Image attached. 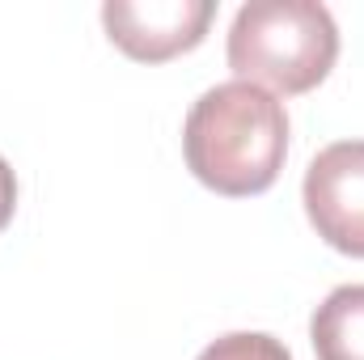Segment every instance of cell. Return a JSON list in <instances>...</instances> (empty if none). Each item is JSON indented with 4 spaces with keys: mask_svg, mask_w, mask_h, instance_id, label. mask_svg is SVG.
<instances>
[{
    "mask_svg": "<svg viewBox=\"0 0 364 360\" xmlns=\"http://www.w3.org/2000/svg\"><path fill=\"white\" fill-rule=\"evenodd\" d=\"M301 199L331 250L364 259V140L326 144L305 170Z\"/></svg>",
    "mask_w": 364,
    "mask_h": 360,
    "instance_id": "obj_3",
    "label": "cell"
},
{
    "mask_svg": "<svg viewBox=\"0 0 364 360\" xmlns=\"http://www.w3.org/2000/svg\"><path fill=\"white\" fill-rule=\"evenodd\" d=\"M216 17L212 0H106L102 26L119 51L140 64H161L199 47Z\"/></svg>",
    "mask_w": 364,
    "mask_h": 360,
    "instance_id": "obj_4",
    "label": "cell"
},
{
    "mask_svg": "<svg viewBox=\"0 0 364 360\" xmlns=\"http://www.w3.org/2000/svg\"><path fill=\"white\" fill-rule=\"evenodd\" d=\"M229 68L237 81L275 93H309L339 60V26L318 0H250L229 26Z\"/></svg>",
    "mask_w": 364,
    "mask_h": 360,
    "instance_id": "obj_2",
    "label": "cell"
},
{
    "mask_svg": "<svg viewBox=\"0 0 364 360\" xmlns=\"http://www.w3.org/2000/svg\"><path fill=\"white\" fill-rule=\"evenodd\" d=\"M191 174L216 195H263L288 157V110L272 90L225 81L199 93L182 123Z\"/></svg>",
    "mask_w": 364,
    "mask_h": 360,
    "instance_id": "obj_1",
    "label": "cell"
},
{
    "mask_svg": "<svg viewBox=\"0 0 364 360\" xmlns=\"http://www.w3.org/2000/svg\"><path fill=\"white\" fill-rule=\"evenodd\" d=\"M13 212H17V174H13V166L0 157V229L13 221Z\"/></svg>",
    "mask_w": 364,
    "mask_h": 360,
    "instance_id": "obj_7",
    "label": "cell"
},
{
    "mask_svg": "<svg viewBox=\"0 0 364 360\" xmlns=\"http://www.w3.org/2000/svg\"><path fill=\"white\" fill-rule=\"evenodd\" d=\"M318 360H364V284H339L309 318Z\"/></svg>",
    "mask_w": 364,
    "mask_h": 360,
    "instance_id": "obj_5",
    "label": "cell"
},
{
    "mask_svg": "<svg viewBox=\"0 0 364 360\" xmlns=\"http://www.w3.org/2000/svg\"><path fill=\"white\" fill-rule=\"evenodd\" d=\"M195 360H292V352L263 331H233V335H220L216 344H208Z\"/></svg>",
    "mask_w": 364,
    "mask_h": 360,
    "instance_id": "obj_6",
    "label": "cell"
}]
</instances>
